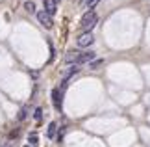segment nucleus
Returning a JSON list of instances; mask_svg holds the SVG:
<instances>
[{
  "instance_id": "8",
  "label": "nucleus",
  "mask_w": 150,
  "mask_h": 147,
  "mask_svg": "<svg viewBox=\"0 0 150 147\" xmlns=\"http://www.w3.org/2000/svg\"><path fill=\"white\" fill-rule=\"evenodd\" d=\"M24 9L28 11V13H35V4H33L32 0H26V2H24Z\"/></svg>"
},
{
  "instance_id": "7",
  "label": "nucleus",
  "mask_w": 150,
  "mask_h": 147,
  "mask_svg": "<svg viewBox=\"0 0 150 147\" xmlns=\"http://www.w3.org/2000/svg\"><path fill=\"white\" fill-rule=\"evenodd\" d=\"M56 128H57V125H56L54 121H52L50 125H48V131H47V136H48L50 140H52V138H56Z\"/></svg>"
},
{
  "instance_id": "11",
  "label": "nucleus",
  "mask_w": 150,
  "mask_h": 147,
  "mask_svg": "<svg viewBox=\"0 0 150 147\" xmlns=\"http://www.w3.org/2000/svg\"><path fill=\"white\" fill-rule=\"evenodd\" d=\"M98 2H100V0H85V6H87L89 9H93V8H95V6L98 4Z\"/></svg>"
},
{
  "instance_id": "10",
  "label": "nucleus",
  "mask_w": 150,
  "mask_h": 147,
  "mask_svg": "<svg viewBox=\"0 0 150 147\" xmlns=\"http://www.w3.org/2000/svg\"><path fill=\"white\" fill-rule=\"evenodd\" d=\"M33 117H35V121H41V119H43V110H41V108H35V114H33Z\"/></svg>"
},
{
  "instance_id": "9",
  "label": "nucleus",
  "mask_w": 150,
  "mask_h": 147,
  "mask_svg": "<svg viewBox=\"0 0 150 147\" xmlns=\"http://www.w3.org/2000/svg\"><path fill=\"white\" fill-rule=\"evenodd\" d=\"M26 115H28V108L24 106V108L19 112V121H24V119H26Z\"/></svg>"
},
{
  "instance_id": "13",
  "label": "nucleus",
  "mask_w": 150,
  "mask_h": 147,
  "mask_svg": "<svg viewBox=\"0 0 150 147\" xmlns=\"http://www.w3.org/2000/svg\"><path fill=\"white\" fill-rule=\"evenodd\" d=\"M0 147H13V143H9V142H4V143H0Z\"/></svg>"
},
{
  "instance_id": "5",
  "label": "nucleus",
  "mask_w": 150,
  "mask_h": 147,
  "mask_svg": "<svg viewBox=\"0 0 150 147\" xmlns=\"http://www.w3.org/2000/svg\"><path fill=\"white\" fill-rule=\"evenodd\" d=\"M43 4H45V11H47L50 17L57 11V2L56 0H43Z\"/></svg>"
},
{
  "instance_id": "6",
  "label": "nucleus",
  "mask_w": 150,
  "mask_h": 147,
  "mask_svg": "<svg viewBox=\"0 0 150 147\" xmlns=\"http://www.w3.org/2000/svg\"><path fill=\"white\" fill-rule=\"evenodd\" d=\"M78 56H80L78 50H71V52L65 56V62H67V63H76V62H78Z\"/></svg>"
},
{
  "instance_id": "3",
  "label": "nucleus",
  "mask_w": 150,
  "mask_h": 147,
  "mask_svg": "<svg viewBox=\"0 0 150 147\" xmlns=\"http://www.w3.org/2000/svg\"><path fill=\"white\" fill-rule=\"evenodd\" d=\"M37 21L41 22V24H43L45 28H52V26H54V21H52V17H50V15H48L45 9L37 13Z\"/></svg>"
},
{
  "instance_id": "2",
  "label": "nucleus",
  "mask_w": 150,
  "mask_h": 147,
  "mask_svg": "<svg viewBox=\"0 0 150 147\" xmlns=\"http://www.w3.org/2000/svg\"><path fill=\"white\" fill-rule=\"evenodd\" d=\"M76 43H78V47H91V45L95 43V36L91 32H83V34H80V36H78Z\"/></svg>"
},
{
  "instance_id": "12",
  "label": "nucleus",
  "mask_w": 150,
  "mask_h": 147,
  "mask_svg": "<svg viewBox=\"0 0 150 147\" xmlns=\"http://www.w3.org/2000/svg\"><path fill=\"white\" fill-rule=\"evenodd\" d=\"M30 145H37V136L35 134H30Z\"/></svg>"
},
{
  "instance_id": "4",
  "label": "nucleus",
  "mask_w": 150,
  "mask_h": 147,
  "mask_svg": "<svg viewBox=\"0 0 150 147\" xmlns=\"http://www.w3.org/2000/svg\"><path fill=\"white\" fill-rule=\"evenodd\" d=\"M61 95H63V91L59 90V87L52 90V103H54L56 110H61Z\"/></svg>"
},
{
  "instance_id": "1",
  "label": "nucleus",
  "mask_w": 150,
  "mask_h": 147,
  "mask_svg": "<svg viewBox=\"0 0 150 147\" xmlns=\"http://www.w3.org/2000/svg\"><path fill=\"white\" fill-rule=\"evenodd\" d=\"M96 22H98V15H96V11L87 9L82 15V19H80V28H82L83 32H91L96 26Z\"/></svg>"
}]
</instances>
